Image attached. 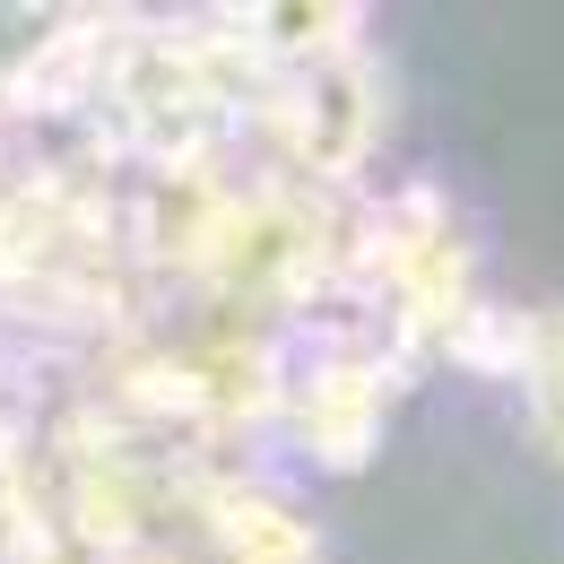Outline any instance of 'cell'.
<instances>
[{
  "instance_id": "obj_1",
  "label": "cell",
  "mask_w": 564,
  "mask_h": 564,
  "mask_svg": "<svg viewBox=\"0 0 564 564\" xmlns=\"http://www.w3.org/2000/svg\"><path fill=\"white\" fill-rule=\"evenodd\" d=\"M521 400H530L539 443L564 460V304H539V313H530V348H521Z\"/></svg>"
}]
</instances>
